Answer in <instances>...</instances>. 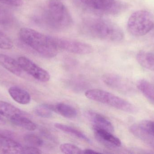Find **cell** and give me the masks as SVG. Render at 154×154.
<instances>
[{"label": "cell", "instance_id": "cell-15", "mask_svg": "<svg viewBox=\"0 0 154 154\" xmlns=\"http://www.w3.org/2000/svg\"><path fill=\"white\" fill-rule=\"evenodd\" d=\"M8 93L14 100L20 105H28L31 100L29 92L19 87H11L8 90Z\"/></svg>", "mask_w": 154, "mask_h": 154}, {"label": "cell", "instance_id": "cell-22", "mask_svg": "<svg viewBox=\"0 0 154 154\" xmlns=\"http://www.w3.org/2000/svg\"><path fill=\"white\" fill-rule=\"evenodd\" d=\"M61 152L66 154H83V151L78 146L71 143L62 144L60 145Z\"/></svg>", "mask_w": 154, "mask_h": 154}, {"label": "cell", "instance_id": "cell-31", "mask_svg": "<svg viewBox=\"0 0 154 154\" xmlns=\"http://www.w3.org/2000/svg\"><path fill=\"white\" fill-rule=\"evenodd\" d=\"M152 30H153V33H154V27H153V29Z\"/></svg>", "mask_w": 154, "mask_h": 154}, {"label": "cell", "instance_id": "cell-8", "mask_svg": "<svg viewBox=\"0 0 154 154\" xmlns=\"http://www.w3.org/2000/svg\"><path fill=\"white\" fill-rule=\"evenodd\" d=\"M129 130L134 135L154 149V120H143L132 125Z\"/></svg>", "mask_w": 154, "mask_h": 154}, {"label": "cell", "instance_id": "cell-26", "mask_svg": "<svg viewBox=\"0 0 154 154\" xmlns=\"http://www.w3.org/2000/svg\"><path fill=\"white\" fill-rule=\"evenodd\" d=\"M11 16L8 12L0 7V23H7L11 21Z\"/></svg>", "mask_w": 154, "mask_h": 154}, {"label": "cell", "instance_id": "cell-24", "mask_svg": "<svg viewBox=\"0 0 154 154\" xmlns=\"http://www.w3.org/2000/svg\"><path fill=\"white\" fill-rule=\"evenodd\" d=\"M36 115L43 118H50L52 115V111L48 107L47 104L38 105L35 108Z\"/></svg>", "mask_w": 154, "mask_h": 154}, {"label": "cell", "instance_id": "cell-13", "mask_svg": "<svg viewBox=\"0 0 154 154\" xmlns=\"http://www.w3.org/2000/svg\"><path fill=\"white\" fill-rule=\"evenodd\" d=\"M93 130L96 137L100 142L110 146L115 147L121 146V142L120 139L113 135L111 132L95 127H93Z\"/></svg>", "mask_w": 154, "mask_h": 154}, {"label": "cell", "instance_id": "cell-6", "mask_svg": "<svg viewBox=\"0 0 154 154\" xmlns=\"http://www.w3.org/2000/svg\"><path fill=\"white\" fill-rule=\"evenodd\" d=\"M88 10L99 14L118 15L128 8V5L117 0H78Z\"/></svg>", "mask_w": 154, "mask_h": 154}, {"label": "cell", "instance_id": "cell-10", "mask_svg": "<svg viewBox=\"0 0 154 154\" xmlns=\"http://www.w3.org/2000/svg\"><path fill=\"white\" fill-rule=\"evenodd\" d=\"M104 82L108 86L118 91L125 94L134 92V89L132 85L125 79L118 75L114 74H107L103 77Z\"/></svg>", "mask_w": 154, "mask_h": 154}, {"label": "cell", "instance_id": "cell-3", "mask_svg": "<svg viewBox=\"0 0 154 154\" xmlns=\"http://www.w3.org/2000/svg\"><path fill=\"white\" fill-rule=\"evenodd\" d=\"M19 36L25 44L44 58H51L58 53L59 49L55 44L53 36L25 27L20 30Z\"/></svg>", "mask_w": 154, "mask_h": 154}, {"label": "cell", "instance_id": "cell-21", "mask_svg": "<svg viewBox=\"0 0 154 154\" xmlns=\"http://www.w3.org/2000/svg\"><path fill=\"white\" fill-rule=\"evenodd\" d=\"M55 127L57 129H59L62 132H65V133L75 136L79 139H82L89 143H91L90 139L88 137H87V136L85 135L83 133L74 127H71L66 125L63 124H59V123L55 124Z\"/></svg>", "mask_w": 154, "mask_h": 154}, {"label": "cell", "instance_id": "cell-30", "mask_svg": "<svg viewBox=\"0 0 154 154\" xmlns=\"http://www.w3.org/2000/svg\"><path fill=\"white\" fill-rule=\"evenodd\" d=\"M4 120L2 118V115H0V124H4Z\"/></svg>", "mask_w": 154, "mask_h": 154}, {"label": "cell", "instance_id": "cell-19", "mask_svg": "<svg viewBox=\"0 0 154 154\" xmlns=\"http://www.w3.org/2000/svg\"><path fill=\"white\" fill-rule=\"evenodd\" d=\"M10 120L15 125L28 131L32 132L35 131L37 128L36 124L25 117V115H18Z\"/></svg>", "mask_w": 154, "mask_h": 154}, {"label": "cell", "instance_id": "cell-12", "mask_svg": "<svg viewBox=\"0 0 154 154\" xmlns=\"http://www.w3.org/2000/svg\"><path fill=\"white\" fill-rule=\"evenodd\" d=\"M85 115L94 124V127L105 129L112 133L114 132L113 124L102 115L94 111H88L85 112Z\"/></svg>", "mask_w": 154, "mask_h": 154}, {"label": "cell", "instance_id": "cell-27", "mask_svg": "<svg viewBox=\"0 0 154 154\" xmlns=\"http://www.w3.org/2000/svg\"><path fill=\"white\" fill-rule=\"evenodd\" d=\"M42 153L40 150L37 147L29 146H23L22 154H40Z\"/></svg>", "mask_w": 154, "mask_h": 154}, {"label": "cell", "instance_id": "cell-14", "mask_svg": "<svg viewBox=\"0 0 154 154\" xmlns=\"http://www.w3.org/2000/svg\"><path fill=\"white\" fill-rule=\"evenodd\" d=\"M0 65L17 77H21L23 73V71L18 61L5 54L0 53Z\"/></svg>", "mask_w": 154, "mask_h": 154}, {"label": "cell", "instance_id": "cell-25", "mask_svg": "<svg viewBox=\"0 0 154 154\" xmlns=\"http://www.w3.org/2000/svg\"><path fill=\"white\" fill-rule=\"evenodd\" d=\"M13 47V42L11 39L0 30V49L9 50Z\"/></svg>", "mask_w": 154, "mask_h": 154}, {"label": "cell", "instance_id": "cell-5", "mask_svg": "<svg viewBox=\"0 0 154 154\" xmlns=\"http://www.w3.org/2000/svg\"><path fill=\"white\" fill-rule=\"evenodd\" d=\"M154 26L153 14L146 10H139L133 13L127 23L128 32L136 37L146 35L152 30Z\"/></svg>", "mask_w": 154, "mask_h": 154}, {"label": "cell", "instance_id": "cell-4", "mask_svg": "<svg viewBox=\"0 0 154 154\" xmlns=\"http://www.w3.org/2000/svg\"><path fill=\"white\" fill-rule=\"evenodd\" d=\"M85 95L91 100L108 105L127 113L136 114L138 111L136 106L132 103L105 90H90L85 92Z\"/></svg>", "mask_w": 154, "mask_h": 154}, {"label": "cell", "instance_id": "cell-29", "mask_svg": "<svg viewBox=\"0 0 154 154\" xmlns=\"http://www.w3.org/2000/svg\"><path fill=\"white\" fill-rule=\"evenodd\" d=\"M97 154L99 153L98 152H96L94 150H91V149H85V150L83 151V154Z\"/></svg>", "mask_w": 154, "mask_h": 154}, {"label": "cell", "instance_id": "cell-28", "mask_svg": "<svg viewBox=\"0 0 154 154\" xmlns=\"http://www.w3.org/2000/svg\"><path fill=\"white\" fill-rule=\"evenodd\" d=\"M0 2L11 6L19 7L23 4V0H0Z\"/></svg>", "mask_w": 154, "mask_h": 154}, {"label": "cell", "instance_id": "cell-23", "mask_svg": "<svg viewBox=\"0 0 154 154\" xmlns=\"http://www.w3.org/2000/svg\"><path fill=\"white\" fill-rule=\"evenodd\" d=\"M24 141L30 146L39 147L43 144V141L39 137L34 134H27L24 136Z\"/></svg>", "mask_w": 154, "mask_h": 154}, {"label": "cell", "instance_id": "cell-7", "mask_svg": "<svg viewBox=\"0 0 154 154\" xmlns=\"http://www.w3.org/2000/svg\"><path fill=\"white\" fill-rule=\"evenodd\" d=\"M56 46L59 49H62L75 54L85 55L92 52L93 49L89 44L79 41L67 38L54 37Z\"/></svg>", "mask_w": 154, "mask_h": 154}, {"label": "cell", "instance_id": "cell-9", "mask_svg": "<svg viewBox=\"0 0 154 154\" xmlns=\"http://www.w3.org/2000/svg\"><path fill=\"white\" fill-rule=\"evenodd\" d=\"M18 61L23 70L35 79L43 82H48L50 79V75L47 71L28 58L22 56L19 58Z\"/></svg>", "mask_w": 154, "mask_h": 154}, {"label": "cell", "instance_id": "cell-20", "mask_svg": "<svg viewBox=\"0 0 154 154\" xmlns=\"http://www.w3.org/2000/svg\"><path fill=\"white\" fill-rule=\"evenodd\" d=\"M0 115L10 119L15 116L24 115V114L20 109L13 105L0 100Z\"/></svg>", "mask_w": 154, "mask_h": 154}, {"label": "cell", "instance_id": "cell-1", "mask_svg": "<svg viewBox=\"0 0 154 154\" xmlns=\"http://www.w3.org/2000/svg\"><path fill=\"white\" fill-rule=\"evenodd\" d=\"M81 29L88 36L112 42H119L124 38V32L119 25L104 18L85 19L82 24Z\"/></svg>", "mask_w": 154, "mask_h": 154}, {"label": "cell", "instance_id": "cell-17", "mask_svg": "<svg viewBox=\"0 0 154 154\" xmlns=\"http://www.w3.org/2000/svg\"><path fill=\"white\" fill-rule=\"evenodd\" d=\"M138 89L145 97L154 105V85L145 79H140L137 84Z\"/></svg>", "mask_w": 154, "mask_h": 154}, {"label": "cell", "instance_id": "cell-18", "mask_svg": "<svg viewBox=\"0 0 154 154\" xmlns=\"http://www.w3.org/2000/svg\"><path fill=\"white\" fill-rule=\"evenodd\" d=\"M136 58L143 68L154 71V52L141 51L137 53Z\"/></svg>", "mask_w": 154, "mask_h": 154}, {"label": "cell", "instance_id": "cell-11", "mask_svg": "<svg viewBox=\"0 0 154 154\" xmlns=\"http://www.w3.org/2000/svg\"><path fill=\"white\" fill-rule=\"evenodd\" d=\"M23 146L12 137L0 135V149L4 154H22Z\"/></svg>", "mask_w": 154, "mask_h": 154}, {"label": "cell", "instance_id": "cell-2", "mask_svg": "<svg viewBox=\"0 0 154 154\" xmlns=\"http://www.w3.org/2000/svg\"><path fill=\"white\" fill-rule=\"evenodd\" d=\"M41 19L47 28L58 31L69 29L73 22L69 10L60 0H48Z\"/></svg>", "mask_w": 154, "mask_h": 154}, {"label": "cell", "instance_id": "cell-16", "mask_svg": "<svg viewBox=\"0 0 154 154\" xmlns=\"http://www.w3.org/2000/svg\"><path fill=\"white\" fill-rule=\"evenodd\" d=\"M47 105L52 112H56L66 118H75L77 115L75 108L68 104L59 103L55 105L47 104Z\"/></svg>", "mask_w": 154, "mask_h": 154}]
</instances>
